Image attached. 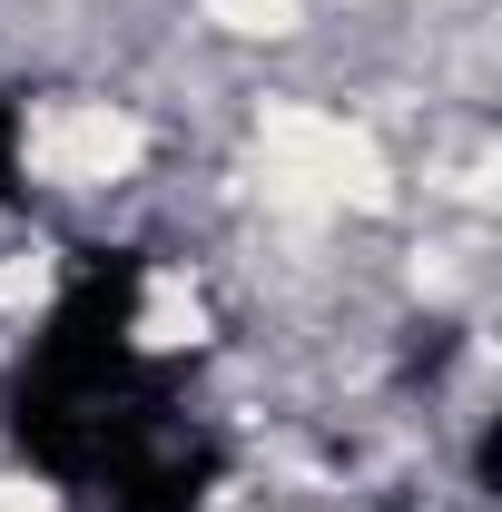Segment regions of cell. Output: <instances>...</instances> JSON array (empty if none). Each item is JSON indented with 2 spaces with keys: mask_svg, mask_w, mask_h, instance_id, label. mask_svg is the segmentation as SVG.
Returning <instances> with one entry per match:
<instances>
[{
  "mask_svg": "<svg viewBox=\"0 0 502 512\" xmlns=\"http://www.w3.org/2000/svg\"><path fill=\"white\" fill-rule=\"evenodd\" d=\"M20 188V99H0V197Z\"/></svg>",
  "mask_w": 502,
  "mask_h": 512,
  "instance_id": "6da1fadb",
  "label": "cell"
}]
</instances>
